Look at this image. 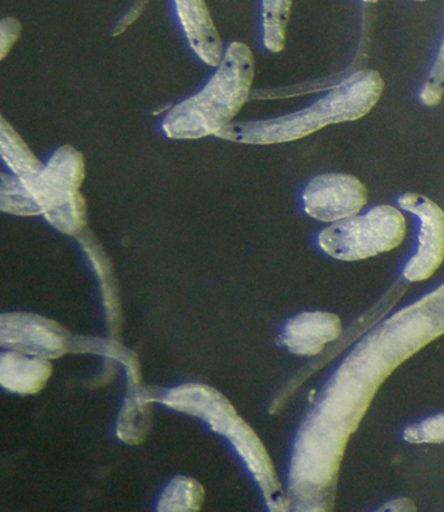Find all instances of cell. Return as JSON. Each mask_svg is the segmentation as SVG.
Wrapping results in <instances>:
<instances>
[{
  "instance_id": "obj_26",
  "label": "cell",
  "mask_w": 444,
  "mask_h": 512,
  "mask_svg": "<svg viewBox=\"0 0 444 512\" xmlns=\"http://www.w3.org/2000/svg\"><path fill=\"white\" fill-rule=\"evenodd\" d=\"M362 2L370 4V3H377V2H379V0H362Z\"/></svg>"
},
{
  "instance_id": "obj_3",
  "label": "cell",
  "mask_w": 444,
  "mask_h": 512,
  "mask_svg": "<svg viewBox=\"0 0 444 512\" xmlns=\"http://www.w3.org/2000/svg\"><path fill=\"white\" fill-rule=\"evenodd\" d=\"M253 80L252 50L243 42H232L205 88L168 111L163 131L174 140L217 136L249 100Z\"/></svg>"
},
{
  "instance_id": "obj_9",
  "label": "cell",
  "mask_w": 444,
  "mask_h": 512,
  "mask_svg": "<svg viewBox=\"0 0 444 512\" xmlns=\"http://www.w3.org/2000/svg\"><path fill=\"white\" fill-rule=\"evenodd\" d=\"M226 437L234 445L237 454L247 464L254 480L260 485L269 510L290 511L292 509L291 499L284 494L273 460L256 432L239 417L228 430Z\"/></svg>"
},
{
  "instance_id": "obj_25",
  "label": "cell",
  "mask_w": 444,
  "mask_h": 512,
  "mask_svg": "<svg viewBox=\"0 0 444 512\" xmlns=\"http://www.w3.org/2000/svg\"><path fill=\"white\" fill-rule=\"evenodd\" d=\"M417 506L412 499L409 498H398L394 499V501L387 502L385 506L382 507L381 511H416Z\"/></svg>"
},
{
  "instance_id": "obj_20",
  "label": "cell",
  "mask_w": 444,
  "mask_h": 512,
  "mask_svg": "<svg viewBox=\"0 0 444 512\" xmlns=\"http://www.w3.org/2000/svg\"><path fill=\"white\" fill-rule=\"evenodd\" d=\"M0 209L2 212L19 215V217H37L42 210L32 192L23 180L14 174H2L0 182Z\"/></svg>"
},
{
  "instance_id": "obj_21",
  "label": "cell",
  "mask_w": 444,
  "mask_h": 512,
  "mask_svg": "<svg viewBox=\"0 0 444 512\" xmlns=\"http://www.w3.org/2000/svg\"><path fill=\"white\" fill-rule=\"evenodd\" d=\"M444 97V36L439 46L437 57L429 72L424 86L420 90V101L425 106L434 107L443 101Z\"/></svg>"
},
{
  "instance_id": "obj_12",
  "label": "cell",
  "mask_w": 444,
  "mask_h": 512,
  "mask_svg": "<svg viewBox=\"0 0 444 512\" xmlns=\"http://www.w3.org/2000/svg\"><path fill=\"white\" fill-rule=\"evenodd\" d=\"M176 15L185 37L198 58L210 67H219L223 45L205 0H174Z\"/></svg>"
},
{
  "instance_id": "obj_6",
  "label": "cell",
  "mask_w": 444,
  "mask_h": 512,
  "mask_svg": "<svg viewBox=\"0 0 444 512\" xmlns=\"http://www.w3.org/2000/svg\"><path fill=\"white\" fill-rule=\"evenodd\" d=\"M398 204L420 222L416 252L405 264L403 278L411 283L424 282L444 262V212L437 202L418 193H404Z\"/></svg>"
},
{
  "instance_id": "obj_1",
  "label": "cell",
  "mask_w": 444,
  "mask_h": 512,
  "mask_svg": "<svg viewBox=\"0 0 444 512\" xmlns=\"http://www.w3.org/2000/svg\"><path fill=\"white\" fill-rule=\"evenodd\" d=\"M433 341L425 318L405 307L357 344L297 433L290 470L297 484L317 493L336 492L348 442L379 387Z\"/></svg>"
},
{
  "instance_id": "obj_15",
  "label": "cell",
  "mask_w": 444,
  "mask_h": 512,
  "mask_svg": "<svg viewBox=\"0 0 444 512\" xmlns=\"http://www.w3.org/2000/svg\"><path fill=\"white\" fill-rule=\"evenodd\" d=\"M77 240L83 247L85 255L92 262L94 270H96L103 296V304H105L107 321H109L110 331L112 334L118 335L120 331V322H122V309H120V299L118 287H116L114 269L110 258L103 251L101 244L93 238L90 232H81L77 236Z\"/></svg>"
},
{
  "instance_id": "obj_23",
  "label": "cell",
  "mask_w": 444,
  "mask_h": 512,
  "mask_svg": "<svg viewBox=\"0 0 444 512\" xmlns=\"http://www.w3.org/2000/svg\"><path fill=\"white\" fill-rule=\"evenodd\" d=\"M21 23L15 17H4L0 21V58L6 59L21 34Z\"/></svg>"
},
{
  "instance_id": "obj_10",
  "label": "cell",
  "mask_w": 444,
  "mask_h": 512,
  "mask_svg": "<svg viewBox=\"0 0 444 512\" xmlns=\"http://www.w3.org/2000/svg\"><path fill=\"white\" fill-rule=\"evenodd\" d=\"M159 402L171 410L198 417L215 433L226 436L239 415L228 400L217 389L208 385L188 384L162 393Z\"/></svg>"
},
{
  "instance_id": "obj_7",
  "label": "cell",
  "mask_w": 444,
  "mask_h": 512,
  "mask_svg": "<svg viewBox=\"0 0 444 512\" xmlns=\"http://www.w3.org/2000/svg\"><path fill=\"white\" fill-rule=\"evenodd\" d=\"M73 337L49 318L33 313L0 317V346L42 359H59L71 352Z\"/></svg>"
},
{
  "instance_id": "obj_11",
  "label": "cell",
  "mask_w": 444,
  "mask_h": 512,
  "mask_svg": "<svg viewBox=\"0 0 444 512\" xmlns=\"http://www.w3.org/2000/svg\"><path fill=\"white\" fill-rule=\"evenodd\" d=\"M343 325L338 314L304 312L284 325L280 343L292 354L313 357L322 354L327 344L342 337Z\"/></svg>"
},
{
  "instance_id": "obj_19",
  "label": "cell",
  "mask_w": 444,
  "mask_h": 512,
  "mask_svg": "<svg viewBox=\"0 0 444 512\" xmlns=\"http://www.w3.org/2000/svg\"><path fill=\"white\" fill-rule=\"evenodd\" d=\"M292 2L293 0H262L264 45L271 53H280L286 46Z\"/></svg>"
},
{
  "instance_id": "obj_8",
  "label": "cell",
  "mask_w": 444,
  "mask_h": 512,
  "mask_svg": "<svg viewBox=\"0 0 444 512\" xmlns=\"http://www.w3.org/2000/svg\"><path fill=\"white\" fill-rule=\"evenodd\" d=\"M368 188L356 176L322 174L310 180L303 192L305 213L325 223L355 217L368 204Z\"/></svg>"
},
{
  "instance_id": "obj_5",
  "label": "cell",
  "mask_w": 444,
  "mask_h": 512,
  "mask_svg": "<svg viewBox=\"0 0 444 512\" xmlns=\"http://www.w3.org/2000/svg\"><path fill=\"white\" fill-rule=\"evenodd\" d=\"M407 236V221L392 205L375 206L368 213L343 219L318 236L323 252L339 261H361L394 251Z\"/></svg>"
},
{
  "instance_id": "obj_13",
  "label": "cell",
  "mask_w": 444,
  "mask_h": 512,
  "mask_svg": "<svg viewBox=\"0 0 444 512\" xmlns=\"http://www.w3.org/2000/svg\"><path fill=\"white\" fill-rule=\"evenodd\" d=\"M53 373V365L42 357L8 351L0 356V386L8 393L34 395L40 393Z\"/></svg>"
},
{
  "instance_id": "obj_4",
  "label": "cell",
  "mask_w": 444,
  "mask_h": 512,
  "mask_svg": "<svg viewBox=\"0 0 444 512\" xmlns=\"http://www.w3.org/2000/svg\"><path fill=\"white\" fill-rule=\"evenodd\" d=\"M84 179L83 154L64 145L37 175L23 182L51 226L62 234L79 236L86 225V200L80 193Z\"/></svg>"
},
{
  "instance_id": "obj_2",
  "label": "cell",
  "mask_w": 444,
  "mask_h": 512,
  "mask_svg": "<svg viewBox=\"0 0 444 512\" xmlns=\"http://www.w3.org/2000/svg\"><path fill=\"white\" fill-rule=\"evenodd\" d=\"M383 89L381 73L357 71L306 109L280 118L230 124L217 137L248 145L291 143L327 126L364 118L381 100Z\"/></svg>"
},
{
  "instance_id": "obj_24",
  "label": "cell",
  "mask_w": 444,
  "mask_h": 512,
  "mask_svg": "<svg viewBox=\"0 0 444 512\" xmlns=\"http://www.w3.org/2000/svg\"><path fill=\"white\" fill-rule=\"evenodd\" d=\"M149 0H136L135 4L131 10H129L128 14L123 17L122 20L119 21V24L116 25L114 30V36H119L122 34L125 29L135 23L137 19L141 16L142 12H144L146 4H148Z\"/></svg>"
},
{
  "instance_id": "obj_16",
  "label": "cell",
  "mask_w": 444,
  "mask_h": 512,
  "mask_svg": "<svg viewBox=\"0 0 444 512\" xmlns=\"http://www.w3.org/2000/svg\"><path fill=\"white\" fill-rule=\"evenodd\" d=\"M0 154L12 174L21 180L32 178L45 166L4 118L0 120Z\"/></svg>"
},
{
  "instance_id": "obj_27",
  "label": "cell",
  "mask_w": 444,
  "mask_h": 512,
  "mask_svg": "<svg viewBox=\"0 0 444 512\" xmlns=\"http://www.w3.org/2000/svg\"><path fill=\"white\" fill-rule=\"evenodd\" d=\"M416 2H425V0H416Z\"/></svg>"
},
{
  "instance_id": "obj_14",
  "label": "cell",
  "mask_w": 444,
  "mask_h": 512,
  "mask_svg": "<svg viewBox=\"0 0 444 512\" xmlns=\"http://www.w3.org/2000/svg\"><path fill=\"white\" fill-rule=\"evenodd\" d=\"M163 391L146 387L129 386L118 421V437L129 445H140L148 437L152 423L150 403L159 402Z\"/></svg>"
},
{
  "instance_id": "obj_18",
  "label": "cell",
  "mask_w": 444,
  "mask_h": 512,
  "mask_svg": "<svg viewBox=\"0 0 444 512\" xmlns=\"http://www.w3.org/2000/svg\"><path fill=\"white\" fill-rule=\"evenodd\" d=\"M73 354H94L119 360L127 367L129 386H139L141 380L140 364L135 352L129 351L122 344L98 338H73Z\"/></svg>"
},
{
  "instance_id": "obj_22",
  "label": "cell",
  "mask_w": 444,
  "mask_h": 512,
  "mask_svg": "<svg viewBox=\"0 0 444 512\" xmlns=\"http://www.w3.org/2000/svg\"><path fill=\"white\" fill-rule=\"evenodd\" d=\"M403 438L409 443H444V413L428 417L405 428Z\"/></svg>"
},
{
  "instance_id": "obj_17",
  "label": "cell",
  "mask_w": 444,
  "mask_h": 512,
  "mask_svg": "<svg viewBox=\"0 0 444 512\" xmlns=\"http://www.w3.org/2000/svg\"><path fill=\"white\" fill-rule=\"evenodd\" d=\"M204 486L192 477H175L159 497V512L200 511L204 505Z\"/></svg>"
}]
</instances>
